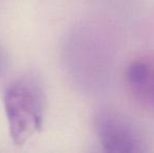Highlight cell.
<instances>
[{"label": "cell", "mask_w": 154, "mask_h": 153, "mask_svg": "<svg viewBox=\"0 0 154 153\" xmlns=\"http://www.w3.org/2000/svg\"><path fill=\"white\" fill-rule=\"evenodd\" d=\"M8 69H10V58L4 47L0 44V80H2L8 75Z\"/></svg>", "instance_id": "obj_4"}, {"label": "cell", "mask_w": 154, "mask_h": 153, "mask_svg": "<svg viewBox=\"0 0 154 153\" xmlns=\"http://www.w3.org/2000/svg\"><path fill=\"white\" fill-rule=\"evenodd\" d=\"M93 125L97 139L108 153H143L148 151L144 136L123 113L109 107L95 111Z\"/></svg>", "instance_id": "obj_2"}, {"label": "cell", "mask_w": 154, "mask_h": 153, "mask_svg": "<svg viewBox=\"0 0 154 153\" xmlns=\"http://www.w3.org/2000/svg\"><path fill=\"white\" fill-rule=\"evenodd\" d=\"M3 104L13 143L24 145L43 124L46 99L40 80L32 75L15 80L6 88Z\"/></svg>", "instance_id": "obj_1"}, {"label": "cell", "mask_w": 154, "mask_h": 153, "mask_svg": "<svg viewBox=\"0 0 154 153\" xmlns=\"http://www.w3.org/2000/svg\"><path fill=\"white\" fill-rule=\"evenodd\" d=\"M126 83L138 101L154 105V60L136 59L126 69Z\"/></svg>", "instance_id": "obj_3"}]
</instances>
